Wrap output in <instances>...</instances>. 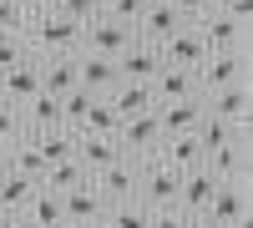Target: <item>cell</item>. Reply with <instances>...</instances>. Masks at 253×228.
Returning a JSON list of instances; mask_svg holds the SVG:
<instances>
[{
	"instance_id": "40",
	"label": "cell",
	"mask_w": 253,
	"mask_h": 228,
	"mask_svg": "<svg viewBox=\"0 0 253 228\" xmlns=\"http://www.w3.org/2000/svg\"><path fill=\"white\" fill-rule=\"evenodd\" d=\"M10 10H15L20 20H26V26H31V20H36L41 10H51V5H46V0H10Z\"/></svg>"
},
{
	"instance_id": "20",
	"label": "cell",
	"mask_w": 253,
	"mask_h": 228,
	"mask_svg": "<svg viewBox=\"0 0 253 228\" xmlns=\"http://www.w3.org/2000/svg\"><path fill=\"white\" fill-rule=\"evenodd\" d=\"M157 162H162V168H172V173L182 178V173L203 168V147H198V137H162Z\"/></svg>"
},
{
	"instance_id": "35",
	"label": "cell",
	"mask_w": 253,
	"mask_h": 228,
	"mask_svg": "<svg viewBox=\"0 0 253 228\" xmlns=\"http://www.w3.org/2000/svg\"><path fill=\"white\" fill-rule=\"evenodd\" d=\"M26 137V127H20V107H10V101H0V152L10 147V142Z\"/></svg>"
},
{
	"instance_id": "10",
	"label": "cell",
	"mask_w": 253,
	"mask_h": 228,
	"mask_svg": "<svg viewBox=\"0 0 253 228\" xmlns=\"http://www.w3.org/2000/svg\"><path fill=\"white\" fill-rule=\"evenodd\" d=\"M157 56H162V66H182V71H198L203 66V56H208V46H203V36H198V26H182V31H172L157 46Z\"/></svg>"
},
{
	"instance_id": "5",
	"label": "cell",
	"mask_w": 253,
	"mask_h": 228,
	"mask_svg": "<svg viewBox=\"0 0 253 228\" xmlns=\"http://www.w3.org/2000/svg\"><path fill=\"white\" fill-rule=\"evenodd\" d=\"M177 173L172 168H162V162L157 157H147L142 162V182H137V203H142V208H177Z\"/></svg>"
},
{
	"instance_id": "1",
	"label": "cell",
	"mask_w": 253,
	"mask_h": 228,
	"mask_svg": "<svg viewBox=\"0 0 253 228\" xmlns=\"http://www.w3.org/2000/svg\"><path fill=\"white\" fill-rule=\"evenodd\" d=\"M26 46L31 56H76L81 51V26L76 20H66L61 10H41L31 26H26Z\"/></svg>"
},
{
	"instance_id": "48",
	"label": "cell",
	"mask_w": 253,
	"mask_h": 228,
	"mask_svg": "<svg viewBox=\"0 0 253 228\" xmlns=\"http://www.w3.org/2000/svg\"><path fill=\"white\" fill-rule=\"evenodd\" d=\"M0 157H5V152H0Z\"/></svg>"
},
{
	"instance_id": "33",
	"label": "cell",
	"mask_w": 253,
	"mask_h": 228,
	"mask_svg": "<svg viewBox=\"0 0 253 228\" xmlns=\"http://www.w3.org/2000/svg\"><path fill=\"white\" fill-rule=\"evenodd\" d=\"M142 10H147V0H101V15L117 20V26H126V31L142 20Z\"/></svg>"
},
{
	"instance_id": "11",
	"label": "cell",
	"mask_w": 253,
	"mask_h": 228,
	"mask_svg": "<svg viewBox=\"0 0 253 228\" xmlns=\"http://www.w3.org/2000/svg\"><path fill=\"white\" fill-rule=\"evenodd\" d=\"M203 107H208V117L228 122V127H248L253 91H248V81H238V87H223V91H213V96H203Z\"/></svg>"
},
{
	"instance_id": "16",
	"label": "cell",
	"mask_w": 253,
	"mask_h": 228,
	"mask_svg": "<svg viewBox=\"0 0 253 228\" xmlns=\"http://www.w3.org/2000/svg\"><path fill=\"white\" fill-rule=\"evenodd\" d=\"M213 193H218V178L208 168H193V173H182V182H177V208L187 218H203V208L213 203Z\"/></svg>"
},
{
	"instance_id": "26",
	"label": "cell",
	"mask_w": 253,
	"mask_h": 228,
	"mask_svg": "<svg viewBox=\"0 0 253 228\" xmlns=\"http://www.w3.org/2000/svg\"><path fill=\"white\" fill-rule=\"evenodd\" d=\"M26 137H31V132H26ZM31 142H36V152H41V162H46V168H56V162H71V157H76V132H66V127L36 132Z\"/></svg>"
},
{
	"instance_id": "7",
	"label": "cell",
	"mask_w": 253,
	"mask_h": 228,
	"mask_svg": "<svg viewBox=\"0 0 253 228\" xmlns=\"http://www.w3.org/2000/svg\"><path fill=\"white\" fill-rule=\"evenodd\" d=\"M132 31L126 26H117V20H107V15H96V20H86V26H81V51L86 56H107V61H117L126 46H132Z\"/></svg>"
},
{
	"instance_id": "23",
	"label": "cell",
	"mask_w": 253,
	"mask_h": 228,
	"mask_svg": "<svg viewBox=\"0 0 253 228\" xmlns=\"http://www.w3.org/2000/svg\"><path fill=\"white\" fill-rule=\"evenodd\" d=\"M36 193H41V182L20 178V173H10V168H0V213H5V218L26 213V203H31Z\"/></svg>"
},
{
	"instance_id": "15",
	"label": "cell",
	"mask_w": 253,
	"mask_h": 228,
	"mask_svg": "<svg viewBox=\"0 0 253 228\" xmlns=\"http://www.w3.org/2000/svg\"><path fill=\"white\" fill-rule=\"evenodd\" d=\"M162 71V56L157 46H142V41H132L122 56H117V76L122 81H137V87H152V76Z\"/></svg>"
},
{
	"instance_id": "8",
	"label": "cell",
	"mask_w": 253,
	"mask_h": 228,
	"mask_svg": "<svg viewBox=\"0 0 253 228\" xmlns=\"http://www.w3.org/2000/svg\"><path fill=\"white\" fill-rule=\"evenodd\" d=\"M182 26H187V20L177 15L172 0H147V10H142V20L132 26V36L142 41V46H162V41L172 36V31H182Z\"/></svg>"
},
{
	"instance_id": "47",
	"label": "cell",
	"mask_w": 253,
	"mask_h": 228,
	"mask_svg": "<svg viewBox=\"0 0 253 228\" xmlns=\"http://www.w3.org/2000/svg\"><path fill=\"white\" fill-rule=\"evenodd\" d=\"M243 228H253V223H243Z\"/></svg>"
},
{
	"instance_id": "42",
	"label": "cell",
	"mask_w": 253,
	"mask_h": 228,
	"mask_svg": "<svg viewBox=\"0 0 253 228\" xmlns=\"http://www.w3.org/2000/svg\"><path fill=\"white\" fill-rule=\"evenodd\" d=\"M5 228H36V223H31L26 213H15V218H5Z\"/></svg>"
},
{
	"instance_id": "44",
	"label": "cell",
	"mask_w": 253,
	"mask_h": 228,
	"mask_svg": "<svg viewBox=\"0 0 253 228\" xmlns=\"http://www.w3.org/2000/svg\"><path fill=\"white\" fill-rule=\"evenodd\" d=\"M46 5H51V10H56V5H61V0H46Z\"/></svg>"
},
{
	"instance_id": "45",
	"label": "cell",
	"mask_w": 253,
	"mask_h": 228,
	"mask_svg": "<svg viewBox=\"0 0 253 228\" xmlns=\"http://www.w3.org/2000/svg\"><path fill=\"white\" fill-rule=\"evenodd\" d=\"M0 228H5V213H0Z\"/></svg>"
},
{
	"instance_id": "6",
	"label": "cell",
	"mask_w": 253,
	"mask_h": 228,
	"mask_svg": "<svg viewBox=\"0 0 253 228\" xmlns=\"http://www.w3.org/2000/svg\"><path fill=\"white\" fill-rule=\"evenodd\" d=\"M137 182H142V162L137 157H117L112 168H101L96 178H91V188L101 193V203H126V198H137Z\"/></svg>"
},
{
	"instance_id": "31",
	"label": "cell",
	"mask_w": 253,
	"mask_h": 228,
	"mask_svg": "<svg viewBox=\"0 0 253 228\" xmlns=\"http://www.w3.org/2000/svg\"><path fill=\"white\" fill-rule=\"evenodd\" d=\"M117 127H122V117L112 112V101L96 96L91 112H86V122H81V132H86V137H117Z\"/></svg>"
},
{
	"instance_id": "30",
	"label": "cell",
	"mask_w": 253,
	"mask_h": 228,
	"mask_svg": "<svg viewBox=\"0 0 253 228\" xmlns=\"http://www.w3.org/2000/svg\"><path fill=\"white\" fill-rule=\"evenodd\" d=\"M26 218H31L36 228H61V223H66V218H61V193H46V188H41V193L26 203Z\"/></svg>"
},
{
	"instance_id": "4",
	"label": "cell",
	"mask_w": 253,
	"mask_h": 228,
	"mask_svg": "<svg viewBox=\"0 0 253 228\" xmlns=\"http://www.w3.org/2000/svg\"><path fill=\"white\" fill-rule=\"evenodd\" d=\"M117 147H122L126 157H137V162H147V157H157V147H162V127H157V107H152V112H142V117H126L122 127H117Z\"/></svg>"
},
{
	"instance_id": "34",
	"label": "cell",
	"mask_w": 253,
	"mask_h": 228,
	"mask_svg": "<svg viewBox=\"0 0 253 228\" xmlns=\"http://www.w3.org/2000/svg\"><path fill=\"white\" fill-rule=\"evenodd\" d=\"M20 61H31V46H26V31H5V36H0V71L20 66Z\"/></svg>"
},
{
	"instance_id": "13",
	"label": "cell",
	"mask_w": 253,
	"mask_h": 228,
	"mask_svg": "<svg viewBox=\"0 0 253 228\" xmlns=\"http://www.w3.org/2000/svg\"><path fill=\"white\" fill-rule=\"evenodd\" d=\"M61 218H66L71 228H101L107 203H101V193L86 182V188H76V193H61Z\"/></svg>"
},
{
	"instance_id": "22",
	"label": "cell",
	"mask_w": 253,
	"mask_h": 228,
	"mask_svg": "<svg viewBox=\"0 0 253 228\" xmlns=\"http://www.w3.org/2000/svg\"><path fill=\"white\" fill-rule=\"evenodd\" d=\"M41 91L46 96L76 91V56H41Z\"/></svg>"
},
{
	"instance_id": "2",
	"label": "cell",
	"mask_w": 253,
	"mask_h": 228,
	"mask_svg": "<svg viewBox=\"0 0 253 228\" xmlns=\"http://www.w3.org/2000/svg\"><path fill=\"white\" fill-rule=\"evenodd\" d=\"M193 81H198V96L238 87V81H248V51H208L203 66L193 71Z\"/></svg>"
},
{
	"instance_id": "46",
	"label": "cell",
	"mask_w": 253,
	"mask_h": 228,
	"mask_svg": "<svg viewBox=\"0 0 253 228\" xmlns=\"http://www.w3.org/2000/svg\"><path fill=\"white\" fill-rule=\"evenodd\" d=\"M61 228H71V223H61Z\"/></svg>"
},
{
	"instance_id": "12",
	"label": "cell",
	"mask_w": 253,
	"mask_h": 228,
	"mask_svg": "<svg viewBox=\"0 0 253 228\" xmlns=\"http://www.w3.org/2000/svg\"><path fill=\"white\" fill-rule=\"evenodd\" d=\"M203 117H208L203 96H187V101H162V107H157V127H162V137H193Z\"/></svg>"
},
{
	"instance_id": "28",
	"label": "cell",
	"mask_w": 253,
	"mask_h": 228,
	"mask_svg": "<svg viewBox=\"0 0 253 228\" xmlns=\"http://www.w3.org/2000/svg\"><path fill=\"white\" fill-rule=\"evenodd\" d=\"M86 182H91V173L71 157V162H56V168H46L41 188H46V193H76V188H86Z\"/></svg>"
},
{
	"instance_id": "27",
	"label": "cell",
	"mask_w": 253,
	"mask_h": 228,
	"mask_svg": "<svg viewBox=\"0 0 253 228\" xmlns=\"http://www.w3.org/2000/svg\"><path fill=\"white\" fill-rule=\"evenodd\" d=\"M0 168H10V173L31 178V182H41V178H46V162H41V152H36V142H31V137L10 142V147H5V157H0Z\"/></svg>"
},
{
	"instance_id": "32",
	"label": "cell",
	"mask_w": 253,
	"mask_h": 228,
	"mask_svg": "<svg viewBox=\"0 0 253 228\" xmlns=\"http://www.w3.org/2000/svg\"><path fill=\"white\" fill-rule=\"evenodd\" d=\"M91 91H66V96H61V127H66V132H81V122H86V112H91Z\"/></svg>"
},
{
	"instance_id": "39",
	"label": "cell",
	"mask_w": 253,
	"mask_h": 228,
	"mask_svg": "<svg viewBox=\"0 0 253 228\" xmlns=\"http://www.w3.org/2000/svg\"><path fill=\"white\" fill-rule=\"evenodd\" d=\"M228 20H238V26L248 31V20H253V0H233V5H218Z\"/></svg>"
},
{
	"instance_id": "9",
	"label": "cell",
	"mask_w": 253,
	"mask_h": 228,
	"mask_svg": "<svg viewBox=\"0 0 253 228\" xmlns=\"http://www.w3.org/2000/svg\"><path fill=\"white\" fill-rule=\"evenodd\" d=\"M198 36H203V46H208V51H248V31L238 26V20H228L218 5L198 20Z\"/></svg>"
},
{
	"instance_id": "19",
	"label": "cell",
	"mask_w": 253,
	"mask_h": 228,
	"mask_svg": "<svg viewBox=\"0 0 253 228\" xmlns=\"http://www.w3.org/2000/svg\"><path fill=\"white\" fill-rule=\"evenodd\" d=\"M117 157H126V152L117 147V137H86V132H76V162H81L91 178H96L101 168H112Z\"/></svg>"
},
{
	"instance_id": "17",
	"label": "cell",
	"mask_w": 253,
	"mask_h": 228,
	"mask_svg": "<svg viewBox=\"0 0 253 228\" xmlns=\"http://www.w3.org/2000/svg\"><path fill=\"white\" fill-rule=\"evenodd\" d=\"M117 61H107V56H86V51H76V87L81 91H91V96H107L112 87H117Z\"/></svg>"
},
{
	"instance_id": "38",
	"label": "cell",
	"mask_w": 253,
	"mask_h": 228,
	"mask_svg": "<svg viewBox=\"0 0 253 228\" xmlns=\"http://www.w3.org/2000/svg\"><path fill=\"white\" fill-rule=\"evenodd\" d=\"M172 5H177V15L187 20V26H198V20L213 10V0H172Z\"/></svg>"
},
{
	"instance_id": "24",
	"label": "cell",
	"mask_w": 253,
	"mask_h": 228,
	"mask_svg": "<svg viewBox=\"0 0 253 228\" xmlns=\"http://www.w3.org/2000/svg\"><path fill=\"white\" fill-rule=\"evenodd\" d=\"M107 101H112V112L126 122V117H142V112H152L157 101H152V87H137V81H117V87L107 91Z\"/></svg>"
},
{
	"instance_id": "25",
	"label": "cell",
	"mask_w": 253,
	"mask_h": 228,
	"mask_svg": "<svg viewBox=\"0 0 253 228\" xmlns=\"http://www.w3.org/2000/svg\"><path fill=\"white\" fill-rule=\"evenodd\" d=\"M20 127H26L31 137L36 132H51V127H61V96H31L26 107H20Z\"/></svg>"
},
{
	"instance_id": "18",
	"label": "cell",
	"mask_w": 253,
	"mask_h": 228,
	"mask_svg": "<svg viewBox=\"0 0 253 228\" xmlns=\"http://www.w3.org/2000/svg\"><path fill=\"white\" fill-rule=\"evenodd\" d=\"M203 168L213 173L218 182H248V142L238 137V142H228V147L208 152V162H203Z\"/></svg>"
},
{
	"instance_id": "3",
	"label": "cell",
	"mask_w": 253,
	"mask_h": 228,
	"mask_svg": "<svg viewBox=\"0 0 253 228\" xmlns=\"http://www.w3.org/2000/svg\"><path fill=\"white\" fill-rule=\"evenodd\" d=\"M198 223L203 228H243V223H253L248 218V182H218V193L203 208Z\"/></svg>"
},
{
	"instance_id": "14",
	"label": "cell",
	"mask_w": 253,
	"mask_h": 228,
	"mask_svg": "<svg viewBox=\"0 0 253 228\" xmlns=\"http://www.w3.org/2000/svg\"><path fill=\"white\" fill-rule=\"evenodd\" d=\"M31 96H41V61H20V66L0 71V101H10V107H26Z\"/></svg>"
},
{
	"instance_id": "37",
	"label": "cell",
	"mask_w": 253,
	"mask_h": 228,
	"mask_svg": "<svg viewBox=\"0 0 253 228\" xmlns=\"http://www.w3.org/2000/svg\"><path fill=\"white\" fill-rule=\"evenodd\" d=\"M152 228H203V223L187 218L182 208H157V213H152Z\"/></svg>"
},
{
	"instance_id": "29",
	"label": "cell",
	"mask_w": 253,
	"mask_h": 228,
	"mask_svg": "<svg viewBox=\"0 0 253 228\" xmlns=\"http://www.w3.org/2000/svg\"><path fill=\"white\" fill-rule=\"evenodd\" d=\"M101 228H152V208H142L137 198L112 203V208H107V218H101Z\"/></svg>"
},
{
	"instance_id": "43",
	"label": "cell",
	"mask_w": 253,
	"mask_h": 228,
	"mask_svg": "<svg viewBox=\"0 0 253 228\" xmlns=\"http://www.w3.org/2000/svg\"><path fill=\"white\" fill-rule=\"evenodd\" d=\"M213 5H233V0H213Z\"/></svg>"
},
{
	"instance_id": "41",
	"label": "cell",
	"mask_w": 253,
	"mask_h": 228,
	"mask_svg": "<svg viewBox=\"0 0 253 228\" xmlns=\"http://www.w3.org/2000/svg\"><path fill=\"white\" fill-rule=\"evenodd\" d=\"M5 31H26V20L10 10V0H0V36H5Z\"/></svg>"
},
{
	"instance_id": "21",
	"label": "cell",
	"mask_w": 253,
	"mask_h": 228,
	"mask_svg": "<svg viewBox=\"0 0 253 228\" xmlns=\"http://www.w3.org/2000/svg\"><path fill=\"white\" fill-rule=\"evenodd\" d=\"M187 96H198V81L193 71H182V66H162L152 76V101L162 107V101H187Z\"/></svg>"
},
{
	"instance_id": "36",
	"label": "cell",
	"mask_w": 253,
	"mask_h": 228,
	"mask_svg": "<svg viewBox=\"0 0 253 228\" xmlns=\"http://www.w3.org/2000/svg\"><path fill=\"white\" fill-rule=\"evenodd\" d=\"M56 10L66 15V20H76V26H86V20H96V15H101V0H61Z\"/></svg>"
}]
</instances>
